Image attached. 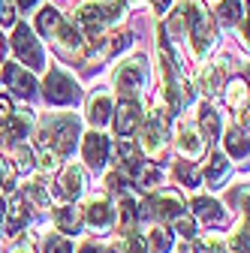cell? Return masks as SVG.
Masks as SVG:
<instances>
[{
    "instance_id": "obj_21",
    "label": "cell",
    "mask_w": 250,
    "mask_h": 253,
    "mask_svg": "<svg viewBox=\"0 0 250 253\" xmlns=\"http://www.w3.org/2000/svg\"><path fill=\"white\" fill-rule=\"evenodd\" d=\"M190 208H193V214L202 220V223H220L223 220V211H220V205H217L214 199H208V196H196L193 202H190Z\"/></svg>"
},
{
    "instance_id": "obj_16",
    "label": "cell",
    "mask_w": 250,
    "mask_h": 253,
    "mask_svg": "<svg viewBox=\"0 0 250 253\" xmlns=\"http://www.w3.org/2000/svg\"><path fill=\"white\" fill-rule=\"evenodd\" d=\"M84 193V172L82 166H67V172L60 175V196L64 199H79Z\"/></svg>"
},
{
    "instance_id": "obj_23",
    "label": "cell",
    "mask_w": 250,
    "mask_h": 253,
    "mask_svg": "<svg viewBox=\"0 0 250 253\" xmlns=\"http://www.w3.org/2000/svg\"><path fill=\"white\" fill-rule=\"evenodd\" d=\"M220 84H223V67H220V63H208V67H202V73H199V87L208 93V97L220 90Z\"/></svg>"
},
{
    "instance_id": "obj_33",
    "label": "cell",
    "mask_w": 250,
    "mask_h": 253,
    "mask_svg": "<svg viewBox=\"0 0 250 253\" xmlns=\"http://www.w3.org/2000/svg\"><path fill=\"white\" fill-rule=\"evenodd\" d=\"M226 100H229V106H235V109L247 106V84H244L241 79L229 84V90H226Z\"/></svg>"
},
{
    "instance_id": "obj_43",
    "label": "cell",
    "mask_w": 250,
    "mask_h": 253,
    "mask_svg": "<svg viewBox=\"0 0 250 253\" xmlns=\"http://www.w3.org/2000/svg\"><path fill=\"white\" fill-rule=\"evenodd\" d=\"M12 112H15V109H12V100H9V97H0V124H3Z\"/></svg>"
},
{
    "instance_id": "obj_24",
    "label": "cell",
    "mask_w": 250,
    "mask_h": 253,
    "mask_svg": "<svg viewBox=\"0 0 250 253\" xmlns=\"http://www.w3.org/2000/svg\"><path fill=\"white\" fill-rule=\"evenodd\" d=\"M199 130L205 139H220V112H214L211 106L199 109Z\"/></svg>"
},
{
    "instance_id": "obj_31",
    "label": "cell",
    "mask_w": 250,
    "mask_h": 253,
    "mask_svg": "<svg viewBox=\"0 0 250 253\" xmlns=\"http://www.w3.org/2000/svg\"><path fill=\"white\" fill-rule=\"evenodd\" d=\"M37 145H40V154H37V160H40V169H42V172H54V169L60 166V160H57L60 154H57L54 148H48L45 142H37Z\"/></svg>"
},
{
    "instance_id": "obj_35",
    "label": "cell",
    "mask_w": 250,
    "mask_h": 253,
    "mask_svg": "<svg viewBox=\"0 0 250 253\" xmlns=\"http://www.w3.org/2000/svg\"><path fill=\"white\" fill-rule=\"evenodd\" d=\"M124 247H127V253H148V238H142L139 232H127Z\"/></svg>"
},
{
    "instance_id": "obj_29",
    "label": "cell",
    "mask_w": 250,
    "mask_h": 253,
    "mask_svg": "<svg viewBox=\"0 0 250 253\" xmlns=\"http://www.w3.org/2000/svg\"><path fill=\"white\" fill-rule=\"evenodd\" d=\"M24 190H27V196L34 199L37 205H48V202H51V193H48V187H45V181H42V178L27 181V184H24Z\"/></svg>"
},
{
    "instance_id": "obj_20",
    "label": "cell",
    "mask_w": 250,
    "mask_h": 253,
    "mask_svg": "<svg viewBox=\"0 0 250 253\" xmlns=\"http://www.w3.org/2000/svg\"><path fill=\"white\" fill-rule=\"evenodd\" d=\"M109 118H112V100L106 93H93L87 103V121L93 126H103V124H109Z\"/></svg>"
},
{
    "instance_id": "obj_14",
    "label": "cell",
    "mask_w": 250,
    "mask_h": 253,
    "mask_svg": "<svg viewBox=\"0 0 250 253\" xmlns=\"http://www.w3.org/2000/svg\"><path fill=\"white\" fill-rule=\"evenodd\" d=\"M54 40H57V45L64 51H73V54H82V48H84V34L76 27V21L57 24L54 27Z\"/></svg>"
},
{
    "instance_id": "obj_26",
    "label": "cell",
    "mask_w": 250,
    "mask_h": 253,
    "mask_svg": "<svg viewBox=\"0 0 250 253\" xmlns=\"http://www.w3.org/2000/svg\"><path fill=\"white\" fill-rule=\"evenodd\" d=\"M57 24H60V12H57L54 6H42V9H40V15H37V27H40V34H42V37H51Z\"/></svg>"
},
{
    "instance_id": "obj_25",
    "label": "cell",
    "mask_w": 250,
    "mask_h": 253,
    "mask_svg": "<svg viewBox=\"0 0 250 253\" xmlns=\"http://www.w3.org/2000/svg\"><path fill=\"white\" fill-rule=\"evenodd\" d=\"M241 15H244V9H241V0H220V6H217V21L220 24H238L241 21Z\"/></svg>"
},
{
    "instance_id": "obj_48",
    "label": "cell",
    "mask_w": 250,
    "mask_h": 253,
    "mask_svg": "<svg viewBox=\"0 0 250 253\" xmlns=\"http://www.w3.org/2000/svg\"><path fill=\"white\" fill-rule=\"evenodd\" d=\"M82 253H97V250H93V247L87 244V247H82Z\"/></svg>"
},
{
    "instance_id": "obj_17",
    "label": "cell",
    "mask_w": 250,
    "mask_h": 253,
    "mask_svg": "<svg viewBox=\"0 0 250 253\" xmlns=\"http://www.w3.org/2000/svg\"><path fill=\"white\" fill-rule=\"evenodd\" d=\"M3 211H6V229H9V232H18V229L27 223V205H24V196L12 193Z\"/></svg>"
},
{
    "instance_id": "obj_2",
    "label": "cell",
    "mask_w": 250,
    "mask_h": 253,
    "mask_svg": "<svg viewBox=\"0 0 250 253\" xmlns=\"http://www.w3.org/2000/svg\"><path fill=\"white\" fill-rule=\"evenodd\" d=\"M79 118L73 115H57L51 121H45L42 133L37 142H45L48 148H54L57 154H73L76 151V142H79Z\"/></svg>"
},
{
    "instance_id": "obj_12",
    "label": "cell",
    "mask_w": 250,
    "mask_h": 253,
    "mask_svg": "<svg viewBox=\"0 0 250 253\" xmlns=\"http://www.w3.org/2000/svg\"><path fill=\"white\" fill-rule=\"evenodd\" d=\"M175 145H178V154H184L187 160H199L202 151H205V139L199 130H193V126H181L178 136H175Z\"/></svg>"
},
{
    "instance_id": "obj_34",
    "label": "cell",
    "mask_w": 250,
    "mask_h": 253,
    "mask_svg": "<svg viewBox=\"0 0 250 253\" xmlns=\"http://www.w3.org/2000/svg\"><path fill=\"white\" fill-rule=\"evenodd\" d=\"M139 205H136V199H130V196H121V223L124 226H133L136 223V217H139V211H136Z\"/></svg>"
},
{
    "instance_id": "obj_15",
    "label": "cell",
    "mask_w": 250,
    "mask_h": 253,
    "mask_svg": "<svg viewBox=\"0 0 250 253\" xmlns=\"http://www.w3.org/2000/svg\"><path fill=\"white\" fill-rule=\"evenodd\" d=\"M84 217H87L90 229H109L112 226V205H109V199H103V196L90 199L87 208H84Z\"/></svg>"
},
{
    "instance_id": "obj_10",
    "label": "cell",
    "mask_w": 250,
    "mask_h": 253,
    "mask_svg": "<svg viewBox=\"0 0 250 253\" xmlns=\"http://www.w3.org/2000/svg\"><path fill=\"white\" fill-rule=\"evenodd\" d=\"M30 124H34V115L30 112H12L3 124H0V142H9V145L21 142L27 136V130H30Z\"/></svg>"
},
{
    "instance_id": "obj_4",
    "label": "cell",
    "mask_w": 250,
    "mask_h": 253,
    "mask_svg": "<svg viewBox=\"0 0 250 253\" xmlns=\"http://www.w3.org/2000/svg\"><path fill=\"white\" fill-rule=\"evenodd\" d=\"M145 79H148V60L145 57L124 60L115 70V87L121 93V100H136V93L145 87Z\"/></svg>"
},
{
    "instance_id": "obj_36",
    "label": "cell",
    "mask_w": 250,
    "mask_h": 253,
    "mask_svg": "<svg viewBox=\"0 0 250 253\" xmlns=\"http://www.w3.org/2000/svg\"><path fill=\"white\" fill-rule=\"evenodd\" d=\"M196 253H223V244L217 235H205L196 241Z\"/></svg>"
},
{
    "instance_id": "obj_44",
    "label": "cell",
    "mask_w": 250,
    "mask_h": 253,
    "mask_svg": "<svg viewBox=\"0 0 250 253\" xmlns=\"http://www.w3.org/2000/svg\"><path fill=\"white\" fill-rule=\"evenodd\" d=\"M6 178H9V163L3 160V157H0V184H3Z\"/></svg>"
},
{
    "instance_id": "obj_49",
    "label": "cell",
    "mask_w": 250,
    "mask_h": 253,
    "mask_svg": "<svg viewBox=\"0 0 250 253\" xmlns=\"http://www.w3.org/2000/svg\"><path fill=\"white\" fill-rule=\"evenodd\" d=\"M0 229H3V205H0Z\"/></svg>"
},
{
    "instance_id": "obj_8",
    "label": "cell",
    "mask_w": 250,
    "mask_h": 253,
    "mask_svg": "<svg viewBox=\"0 0 250 253\" xmlns=\"http://www.w3.org/2000/svg\"><path fill=\"white\" fill-rule=\"evenodd\" d=\"M3 84L21 100H30L37 93V79L30 76L24 67H18V63H6L3 67Z\"/></svg>"
},
{
    "instance_id": "obj_39",
    "label": "cell",
    "mask_w": 250,
    "mask_h": 253,
    "mask_svg": "<svg viewBox=\"0 0 250 253\" xmlns=\"http://www.w3.org/2000/svg\"><path fill=\"white\" fill-rule=\"evenodd\" d=\"M175 226H178V232H181V235H187V238H193V235H196L193 220H184V214H181V217H175Z\"/></svg>"
},
{
    "instance_id": "obj_5",
    "label": "cell",
    "mask_w": 250,
    "mask_h": 253,
    "mask_svg": "<svg viewBox=\"0 0 250 253\" xmlns=\"http://www.w3.org/2000/svg\"><path fill=\"white\" fill-rule=\"evenodd\" d=\"M12 51L21 63H27L30 70H42L45 67V57H42V45L40 40L34 37V30H30L24 21L15 24V34H12Z\"/></svg>"
},
{
    "instance_id": "obj_38",
    "label": "cell",
    "mask_w": 250,
    "mask_h": 253,
    "mask_svg": "<svg viewBox=\"0 0 250 253\" xmlns=\"http://www.w3.org/2000/svg\"><path fill=\"white\" fill-rule=\"evenodd\" d=\"M0 24H15V0H0Z\"/></svg>"
},
{
    "instance_id": "obj_45",
    "label": "cell",
    "mask_w": 250,
    "mask_h": 253,
    "mask_svg": "<svg viewBox=\"0 0 250 253\" xmlns=\"http://www.w3.org/2000/svg\"><path fill=\"white\" fill-rule=\"evenodd\" d=\"M154 6H157V12H166L172 6V0H154Z\"/></svg>"
},
{
    "instance_id": "obj_28",
    "label": "cell",
    "mask_w": 250,
    "mask_h": 253,
    "mask_svg": "<svg viewBox=\"0 0 250 253\" xmlns=\"http://www.w3.org/2000/svg\"><path fill=\"white\" fill-rule=\"evenodd\" d=\"M148 238H151V250H154V253H169V250H172V244H175V235H172L169 229H163V226L151 229V232H148Z\"/></svg>"
},
{
    "instance_id": "obj_11",
    "label": "cell",
    "mask_w": 250,
    "mask_h": 253,
    "mask_svg": "<svg viewBox=\"0 0 250 253\" xmlns=\"http://www.w3.org/2000/svg\"><path fill=\"white\" fill-rule=\"evenodd\" d=\"M109 151H112V145H109V139L103 133H87L84 136V160H87V166L103 169L109 163Z\"/></svg>"
},
{
    "instance_id": "obj_13",
    "label": "cell",
    "mask_w": 250,
    "mask_h": 253,
    "mask_svg": "<svg viewBox=\"0 0 250 253\" xmlns=\"http://www.w3.org/2000/svg\"><path fill=\"white\" fill-rule=\"evenodd\" d=\"M139 121H142L139 103H136V100H121L118 115H115V126H118V133H121V136H133V133H136V126H139Z\"/></svg>"
},
{
    "instance_id": "obj_40",
    "label": "cell",
    "mask_w": 250,
    "mask_h": 253,
    "mask_svg": "<svg viewBox=\"0 0 250 253\" xmlns=\"http://www.w3.org/2000/svg\"><path fill=\"white\" fill-rule=\"evenodd\" d=\"M106 184H109V190H112V193H124V184H127V181H124L118 172H112V175L106 178Z\"/></svg>"
},
{
    "instance_id": "obj_42",
    "label": "cell",
    "mask_w": 250,
    "mask_h": 253,
    "mask_svg": "<svg viewBox=\"0 0 250 253\" xmlns=\"http://www.w3.org/2000/svg\"><path fill=\"white\" fill-rule=\"evenodd\" d=\"M139 175H142V184H145V187H154V184H157V178H160L157 169H142Z\"/></svg>"
},
{
    "instance_id": "obj_19",
    "label": "cell",
    "mask_w": 250,
    "mask_h": 253,
    "mask_svg": "<svg viewBox=\"0 0 250 253\" xmlns=\"http://www.w3.org/2000/svg\"><path fill=\"white\" fill-rule=\"evenodd\" d=\"M226 175H229V160H226L223 154H214L211 160H208V166H205V172H202V181H205L211 190H217Z\"/></svg>"
},
{
    "instance_id": "obj_1",
    "label": "cell",
    "mask_w": 250,
    "mask_h": 253,
    "mask_svg": "<svg viewBox=\"0 0 250 253\" xmlns=\"http://www.w3.org/2000/svg\"><path fill=\"white\" fill-rule=\"evenodd\" d=\"M121 12H124V0H112L109 6L97 3V0H84V3L73 12V21H76V27L82 34H87L84 40H90V37H103L106 24L115 21Z\"/></svg>"
},
{
    "instance_id": "obj_3",
    "label": "cell",
    "mask_w": 250,
    "mask_h": 253,
    "mask_svg": "<svg viewBox=\"0 0 250 253\" xmlns=\"http://www.w3.org/2000/svg\"><path fill=\"white\" fill-rule=\"evenodd\" d=\"M184 12H187L184 21H187V27H190V51H193V57L202 60L211 51V45H214V24H211V18H208L202 3L184 6Z\"/></svg>"
},
{
    "instance_id": "obj_6",
    "label": "cell",
    "mask_w": 250,
    "mask_h": 253,
    "mask_svg": "<svg viewBox=\"0 0 250 253\" xmlns=\"http://www.w3.org/2000/svg\"><path fill=\"white\" fill-rule=\"evenodd\" d=\"M166 133H169V112L163 106H157L148 115L145 126H142V148L151 157H157L163 151V145H166Z\"/></svg>"
},
{
    "instance_id": "obj_50",
    "label": "cell",
    "mask_w": 250,
    "mask_h": 253,
    "mask_svg": "<svg viewBox=\"0 0 250 253\" xmlns=\"http://www.w3.org/2000/svg\"><path fill=\"white\" fill-rule=\"evenodd\" d=\"M0 51H3V37H0Z\"/></svg>"
},
{
    "instance_id": "obj_46",
    "label": "cell",
    "mask_w": 250,
    "mask_h": 253,
    "mask_svg": "<svg viewBox=\"0 0 250 253\" xmlns=\"http://www.w3.org/2000/svg\"><path fill=\"white\" fill-rule=\"evenodd\" d=\"M12 253H34V247H30V244H27V241H21V244H18V247H15V250H12Z\"/></svg>"
},
{
    "instance_id": "obj_32",
    "label": "cell",
    "mask_w": 250,
    "mask_h": 253,
    "mask_svg": "<svg viewBox=\"0 0 250 253\" xmlns=\"http://www.w3.org/2000/svg\"><path fill=\"white\" fill-rule=\"evenodd\" d=\"M229 253H247V217L235 226L232 241H229Z\"/></svg>"
},
{
    "instance_id": "obj_47",
    "label": "cell",
    "mask_w": 250,
    "mask_h": 253,
    "mask_svg": "<svg viewBox=\"0 0 250 253\" xmlns=\"http://www.w3.org/2000/svg\"><path fill=\"white\" fill-rule=\"evenodd\" d=\"M18 6H24V9H30V6H37V0H18Z\"/></svg>"
},
{
    "instance_id": "obj_9",
    "label": "cell",
    "mask_w": 250,
    "mask_h": 253,
    "mask_svg": "<svg viewBox=\"0 0 250 253\" xmlns=\"http://www.w3.org/2000/svg\"><path fill=\"white\" fill-rule=\"evenodd\" d=\"M142 217H157V220H175V217H181L184 214V205H181V199L175 196V193H166V196H154V199H148L145 202V208L139 211Z\"/></svg>"
},
{
    "instance_id": "obj_27",
    "label": "cell",
    "mask_w": 250,
    "mask_h": 253,
    "mask_svg": "<svg viewBox=\"0 0 250 253\" xmlns=\"http://www.w3.org/2000/svg\"><path fill=\"white\" fill-rule=\"evenodd\" d=\"M175 178H178V184H184V187H196V184L202 181V172L196 169V163L184 160V163L175 166Z\"/></svg>"
},
{
    "instance_id": "obj_18",
    "label": "cell",
    "mask_w": 250,
    "mask_h": 253,
    "mask_svg": "<svg viewBox=\"0 0 250 253\" xmlns=\"http://www.w3.org/2000/svg\"><path fill=\"white\" fill-rule=\"evenodd\" d=\"M54 226L57 232H67V235H76L79 226H82V211L76 205H64L54 211Z\"/></svg>"
},
{
    "instance_id": "obj_30",
    "label": "cell",
    "mask_w": 250,
    "mask_h": 253,
    "mask_svg": "<svg viewBox=\"0 0 250 253\" xmlns=\"http://www.w3.org/2000/svg\"><path fill=\"white\" fill-rule=\"evenodd\" d=\"M223 142H226V148H229L232 157H247V133H241V130H229V133L223 136Z\"/></svg>"
},
{
    "instance_id": "obj_37",
    "label": "cell",
    "mask_w": 250,
    "mask_h": 253,
    "mask_svg": "<svg viewBox=\"0 0 250 253\" xmlns=\"http://www.w3.org/2000/svg\"><path fill=\"white\" fill-rule=\"evenodd\" d=\"M45 253H73V244L67 238H60V235H51L45 241Z\"/></svg>"
},
{
    "instance_id": "obj_22",
    "label": "cell",
    "mask_w": 250,
    "mask_h": 253,
    "mask_svg": "<svg viewBox=\"0 0 250 253\" xmlns=\"http://www.w3.org/2000/svg\"><path fill=\"white\" fill-rule=\"evenodd\" d=\"M118 157H121V163L127 166V172H130V175H139V172H142L139 151H136V145H133V139H130V136H121V142H118Z\"/></svg>"
},
{
    "instance_id": "obj_7",
    "label": "cell",
    "mask_w": 250,
    "mask_h": 253,
    "mask_svg": "<svg viewBox=\"0 0 250 253\" xmlns=\"http://www.w3.org/2000/svg\"><path fill=\"white\" fill-rule=\"evenodd\" d=\"M42 93H45V100H48L51 106H73V103L79 100V87H76V82H73L64 70H51V73L45 76Z\"/></svg>"
},
{
    "instance_id": "obj_41",
    "label": "cell",
    "mask_w": 250,
    "mask_h": 253,
    "mask_svg": "<svg viewBox=\"0 0 250 253\" xmlns=\"http://www.w3.org/2000/svg\"><path fill=\"white\" fill-rule=\"evenodd\" d=\"M169 27L175 30V34H181V30H184V6H178V9H175V15L169 18Z\"/></svg>"
}]
</instances>
